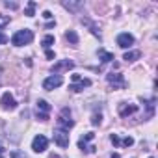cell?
<instances>
[{"label": "cell", "mask_w": 158, "mask_h": 158, "mask_svg": "<svg viewBox=\"0 0 158 158\" xmlns=\"http://www.w3.org/2000/svg\"><path fill=\"white\" fill-rule=\"evenodd\" d=\"M34 10H35V2H30L28 8H26V15L28 17H34Z\"/></svg>", "instance_id": "ac0fdd59"}, {"label": "cell", "mask_w": 158, "mask_h": 158, "mask_svg": "<svg viewBox=\"0 0 158 158\" xmlns=\"http://www.w3.org/2000/svg\"><path fill=\"white\" fill-rule=\"evenodd\" d=\"M2 154H4V149H2V145H0V158H2Z\"/></svg>", "instance_id": "4316f807"}, {"label": "cell", "mask_w": 158, "mask_h": 158, "mask_svg": "<svg viewBox=\"0 0 158 158\" xmlns=\"http://www.w3.org/2000/svg\"><path fill=\"white\" fill-rule=\"evenodd\" d=\"M110 141H112L114 145H121V139L117 138V134H112V136H110Z\"/></svg>", "instance_id": "44dd1931"}, {"label": "cell", "mask_w": 158, "mask_h": 158, "mask_svg": "<svg viewBox=\"0 0 158 158\" xmlns=\"http://www.w3.org/2000/svg\"><path fill=\"white\" fill-rule=\"evenodd\" d=\"M91 123H93L95 127H97V125H101V114H95V115H93V119H91Z\"/></svg>", "instance_id": "603a6c76"}, {"label": "cell", "mask_w": 158, "mask_h": 158, "mask_svg": "<svg viewBox=\"0 0 158 158\" xmlns=\"http://www.w3.org/2000/svg\"><path fill=\"white\" fill-rule=\"evenodd\" d=\"M47 58L52 60V58H54V52H52V50H47Z\"/></svg>", "instance_id": "d4e9b609"}, {"label": "cell", "mask_w": 158, "mask_h": 158, "mask_svg": "<svg viewBox=\"0 0 158 158\" xmlns=\"http://www.w3.org/2000/svg\"><path fill=\"white\" fill-rule=\"evenodd\" d=\"M48 112H50V104L47 101H37V104H35V115H37V119L47 121L48 119Z\"/></svg>", "instance_id": "277c9868"}, {"label": "cell", "mask_w": 158, "mask_h": 158, "mask_svg": "<svg viewBox=\"0 0 158 158\" xmlns=\"http://www.w3.org/2000/svg\"><path fill=\"white\" fill-rule=\"evenodd\" d=\"M73 82H74V84L69 86L71 91H82L84 88H89V86H91V80H89V78H82L80 74H73Z\"/></svg>", "instance_id": "7a4b0ae2"}, {"label": "cell", "mask_w": 158, "mask_h": 158, "mask_svg": "<svg viewBox=\"0 0 158 158\" xmlns=\"http://www.w3.org/2000/svg\"><path fill=\"white\" fill-rule=\"evenodd\" d=\"M52 43H54V35H47V37L43 39V47H45V48H48Z\"/></svg>", "instance_id": "e0dca14e"}, {"label": "cell", "mask_w": 158, "mask_h": 158, "mask_svg": "<svg viewBox=\"0 0 158 158\" xmlns=\"http://www.w3.org/2000/svg\"><path fill=\"white\" fill-rule=\"evenodd\" d=\"M134 112H136V106L134 104H128V106L127 104H119V115L121 117H127L128 114H134Z\"/></svg>", "instance_id": "4fadbf2b"}, {"label": "cell", "mask_w": 158, "mask_h": 158, "mask_svg": "<svg viewBox=\"0 0 158 158\" xmlns=\"http://www.w3.org/2000/svg\"><path fill=\"white\" fill-rule=\"evenodd\" d=\"M0 104H2L4 110H15V108H17V102H15V99H13L10 93H4V95H2V99H0Z\"/></svg>", "instance_id": "9c48e42d"}, {"label": "cell", "mask_w": 158, "mask_h": 158, "mask_svg": "<svg viewBox=\"0 0 158 158\" xmlns=\"http://www.w3.org/2000/svg\"><path fill=\"white\" fill-rule=\"evenodd\" d=\"M99 58H102V61H112L114 60V54H110V52H106V50H99Z\"/></svg>", "instance_id": "9a60e30c"}, {"label": "cell", "mask_w": 158, "mask_h": 158, "mask_svg": "<svg viewBox=\"0 0 158 158\" xmlns=\"http://www.w3.org/2000/svg\"><path fill=\"white\" fill-rule=\"evenodd\" d=\"M47 145H48V139H47L45 136H41V134H37V136L32 139V149H34L35 152H43V151H47Z\"/></svg>", "instance_id": "52a82bcc"}, {"label": "cell", "mask_w": 158, "mask_h": 158, "mask_svg": "<svg viewBox=\"0 0 158 158\" xmlns=\"http://www.w3.org/2000/svg\"><path fill=\"white\" fill-rule=\"evenodd\" d=\"M32 39H34V34H32V30H19L13 37H11V43L15 45V47H23V45H28V43H32Z\"/></svg>", "instance_id": "6da1fadb"}, {"label": "cell", "mask_w": 158, "mask_h": 158, "mask_svg": "<svg viewBox=\"0 0 158 158\" xmlns=\"http://www.w3.org/2000/svg\"><path fill=\"white\" fill-rule=\"evenodd\" d=\"M8 41H10V39H8V35H4L2 32H0V45H6Z\"/></svg>", "instance_id": "cb8c5ba5"}, {"label": "cell", "mask_w": 158, "mask_h": 158, "mask_svg": "<svg viewBox=\"0 0 158 158\" xmlns=\"http://www.w3.org/2000/svg\"><path fill=\"white\" fill-rule=\"evenodd\" d=\"M73 67H74V63H73V61H69V60H63V61H58V63H54V65H52V73L69 71V69H73Z\"/></svg>", "instance_id": "8fae6325"}, {"label": "cell", "mask_w": 158, "mask_h": 158, "mask_svg": "<svg viewBox=\"0 0 158 158\" xmlns=\"http://www.w3.org/2000/svg\"><path fill=\"white\" fill-rule=\"evenodd\" d=\"M65 37H67V41H71L73 45H78V35H76L74 30H69V32L65 34Z\"/></svg>", "instance_id": "5bb4252c"}, {"label": "cell", "mask_w": 158, "mask_h": 158, "mask_svg": "<svg viewBox=\"0 0 158 158\" xmlns=\"http://www.w3.org/2000/svg\"><path fill=\"white\" fill-rule=\"evenodd\" d=\"M43 17H45V19H50V17H52V13H50V11H45V13H43Z\"/></svg>", "instance_id": "484cf974"}, {"label": "cell", "mask_w": 158, "mask_h": 158, "mask_svg": "<svg viewBox=\"0 0 158 158\" xmlns=\"http://www.w3.org/2000/svg\"><path fill=\"white\" fill-rule=\"evenodd\" d=\"M138 58H139V52H138V50H136V52H127V54L123 56L125 61H134V60H138Z\"/></svg>", "instance_id": "2e32d148"}, {"label": "cell", "mask_w": 158, "mask_h": 158, "mask_svg": "<svg viewBox=\"0 0 158 158\" xmlns=\"http://www.w3.org/2000/svg\"><path fill=\"white\" fill-rule=\"evenodd\" d=\"M8 23H10V17H6V15H0V28H4Z\"/></svg>", "instance_id": "ffe728a7"}, {"label": "cell", "mask_w": 158, "mask_h": 158, "mask_svg": "<svg viewBox=\"0 0 158 158\" xmlns=\"http://www.w3.org/2000/svg\"><path fill=\"white\" fill-rule=\"evenodd\" d=\"M112 158H121V156H119L117 152H114V154H112Z\"/></svg>", "instance_id": "83f0119b"}, {"label": "cell", "mask_w": 158, "mask_h": 158, "mask_svg": "<svg viewBox=\"0 0 158 158\" xmlns=\"http://www.w3.org/2000/svg\"><path fill=\"white\" fill-rule=\"evenodd\" d=\"M93 136H95L93 132H88L86 136H82V138H80V141H78V147H80L82 151H86V152H93V151H95V147H93V145H88V141H91V139H93Z\"/></svg>", "instance_id": "ba28073f"}, {"label": "cell", "mask_w": 158, "mask_h": 158, "mask_svg": "<svg viewBox=\"0 0 158 158\" xmlns=\"http://www.w3.org/2000/svg\"><path fill=\"white\" fill-rule=\"evenodd\" d=\"M54 141L60 145V147H69V132L67 130H61V128H58V130H54Z\"/></svg>", "instance_id": "8992f818"}, {"label": "cell", "mask_w": 158, "mask_h": 158, "mask_svg": "<svg viewBox=\"0 0 158 158\" xmlns=\"http://www.w3.org/2000/svg\"><path fill=\"white\" fill-rule=\"evenodd\" d=\"M63 84V78L60 76V74H54V76H48L47 80L43 82V88L47 89V91H50V89H56V88H60Z\"/></svg>", "instance_id": "5b68a950"}, {"label": "cell", "mask_w": 158, "mask_h": 158, "mask_svg": "<svg viewBox=\"0 0 158 158\" xmlns=\"http://www.w3.org/2000/svg\"><path fill=\"white\" fill-rule=\"evenodd\" d=\"M132 43H134V37H132L130 34H119V35H117V45H119L121 48H128Z\"/></svg>", "instance_id": "30bf717a"}, {"label": "cell", "mask_w": 158, "mask_h": 158, "mask_svg": "<svg viewBox=\"0 0 158 158\" xmlns=\"http://www.w3.org/2000/svg\"><path fill=\"white\" fill-rule=\"evenodd\" d=\"M73 125H74V121H73V119H67L65 115H61V117L58 119V127H60L61 130H67V132H69V128H73Z\"/></svg>", "instance_id": "7c38bea8"}, {"label": "cell", "mask_w": 158, "mask_h": 158, "mask_svg": "<svg viewBox=\"0 0 158 158\" xmlns=\"http://www.w3.org/2000/svg\"><path fill=\"white\" fill-rule=\"evenodd\" d=\"M132 143H134L132 138H125V139H121V145H125V147H130Z\"/></svg>", "instance_id": "7402d4cb"}, {"label": "cell", "mask_w": 158, "mask_h": 158, "mask_svg": "<svg viewBox=\"0 0 158 158\" xmlns=\"http://www.w3.org/2000/svg\"><path fill=\"white\" fill-rule=\"evenodd\" d=\"M106 80H108L110 86H114V89H123V88L127 86L123 74H119V73H110V74L106 76Z\"/></svg>", "instance_id": "3957f363"}, {"label": "cell", "mask_w": 158, "mask_h": 158, "mask_svg": "<svg viewBox=\"0 0 158 158\" xmlns=\"http://www.w3.org/2000/svg\"><path fill=\"white\" fill-rule=\"evenodd\" d=\"M10 156H11V158H28V156H26L24 152H21V151H11Z\"/></svg>", "instance_id": "d6986e66"}]
</instances>
